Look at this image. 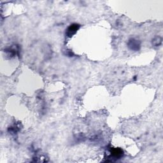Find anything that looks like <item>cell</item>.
<instances>
[{"label":"cell","mask_w":163,"mask_h":163,"mask_svg":"<svg viewBox=\"0 0 163 163\" xmlns=\"http://www.w3.org/2000/svg\"><path fill=\"white\" fill-rule=\"evenodd\" d=\"M79 28L80 25L77 24H73L71 25L66 31V35L68 37H71L75 34Z\"/></svg>","instance_id":"1"},{"label":"cell","mask_w":163,"mask_h":163,"mask_svg":"<svg viewBox=\"0 0 163 163\" xmlns=\"http://www.w3.org/2000/svg\"><path fill=\"white\" fill-rule=\"evenodd\" d=\"M128 46L131 50L137 51L140 49V43L137 40L131 39L128 42Z\"/></svg>","instance_id":"2"},{"label":"cell","mask_w":163,"mask_h":163,"mask_svg":"<svg viewBox=\"0 0 163 163\" xmlns=\"http://www.w3.org/2000/svg\"><path fill=\"white\" fill-rule=\"evenodd\" d=\"M123 155V151L121 148H112L110 150V156L113 157V159H119Z\"/></svg>","instance_id":"3"},{"label":"cell","mask_w":163,"mask_h":163,"mask_svg":"<svg viewBox=\"0 0 163 163\" xmlns=\"http://www.w3.org/2000/svg\"><path fill=\"white\" fill-rule=\"evenodd\" d=\"M162 43V38L161 36H156L152 41V44L154 46H159Z\"/></svg>","instance_id":"4"}]
</instances>
